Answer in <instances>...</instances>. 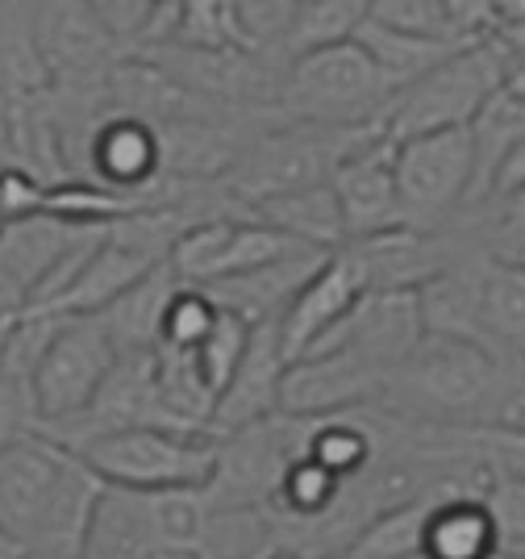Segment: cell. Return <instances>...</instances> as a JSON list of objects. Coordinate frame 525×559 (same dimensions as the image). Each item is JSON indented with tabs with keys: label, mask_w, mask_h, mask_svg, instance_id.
I'll return each mask as SVG.
<instances>
[{
	"label": "cell",
	"mask_w": 525,
	"mask_h": 559,
	"mask_svg": "<svg viewBox=\"0 0 525 559\" xmlns=\"http://www.w3.org/2000/svg\"><path fill=\"white\" fill-rule=\"evenodd\" d=\"M509 55L497 38H484L476 47H463L446 63L413 80L409 88L392 96L384 114V134L392 142L446 134V130H472L480 109L504 88L509 80Z\"/></svg>",
	"instance_id": "cell-5"
},
{
	"label": "cell",
	"mask_w": 525,
	"mask_h": 559,
	"mask_svg": "<svg viewBox=\"0 0 525 559\" xmlns=\"http://www.w3.org/2000/svg\"><path fill=\"white\" fill-rule=\"evenodd\" d=\"M421 322L426 334L458 338L484 347V318H480V255L455 259L438 280H430L421 293ZM488 350V347H484Z\"/></svg>",
	"instance_id": "cell-19"
},
{
	"label": "cell",
	"mask_w": 525,
	"mask_h": 559,
	"mask_svg": "<svg viewBox=\"0 0 525 559\" xmlns=\"http://www.w3.org/2000/svg\"><path fill=\"white\" fill-rule=\"evenodd\" d=\"M100 226H68L46 213L0 226V326H13L17 318H25L46 280Z\"/></svg>",
	"instance_id": "cell-10"
},
{
	"label": "cell",
	"mask_w": 525,
	"mask_h": 559,
	"mask_svg": "<svg viewBox=\"0 0 525 559\" xmlns=\"http://www.w3.org/2000/svg\"><path fill=\"white\" fill-rule=\"evenodd\" d=\"M217 309H222V305H217ZM251 330H254L251 322H242L238 313L222 309V313H217V326L208 330L205 343L192 350V355H196V368H201L205 384L213 389V396L226 393L229 376L238 372L242 355L251 347Z\"/></svg>",
	"instance_id": "cell-27"
},
{
	"label": "cell",
	"mask_w": 525,
	"mask_h": 559,
	"mask_svg": "<svg viewBox=\"0 0 525 559\" xmlns=\"http://www.w3.org/2000/svg\"><path fill=\"white\" fill-rule=\"evenodd\" d=\"M325 259H330L325 251L300 247V251H293L279 263H267V267H259L251 276L226 280V284H213V288H201V293H208L229 313H238L242 322L267 326V322H279L288 313V305L297 301L300 288L325 267Z\"/></svg>",
	"instance_id": "cell-17"
},
{
	"label": "cell",
	"mask_w": 525,
	"mask_h": 559,
	"mask_svg": "<svg viewBox=\"0 0 525 559\" xmlns=\"http://www.w3.org/2000/svg\"><path fill=\"white\" fill-rule=\"evenodd\" d=\"M25 559H84V556H55V551H29Z\"/></svg>",
	"instance_id": "cell-34"
},
{
	"label": "cell",
	"mask_w": 525,
	"mask_h": 559,
	"mask_svg": "<svg viewBox=\"0 0 525 559\" xmlns=\"http://www.w3.org/2000/svg\"><path fill=\"white\" fill-rule=\"evenodd\" d=\"M171 47L188 50H247L238 0H183V17ZM251 55V50H247Z\"/></svg>",
	"instance_id": "cell-26"
},
{
	"label": "cell",
	"mask_w": 525,
	"mask_h": 559,
	"mask_svg": "<svg viewBox=\"0 0 525 559\" xmlns=\"http://www.w3.org/2000/svg\"><path fill=\"white\" fill-rule=\"evenodd\" d=\"M484 506L497 522V535H501V547L509 551H525V480L517 476H497L488 480V492H484Z\"/></svg>",
	"instance_id": "cell-29"
},
{
	"label": "cell",
	"mask_w": 525,
	"mask_h": 559,
	"mask_svg": "<svg viewBox=\"0 0 525 559\" xmlns=\"http://www.w3.org/2000/svg\"><path fill=\"white\" fill-rule=\"evenodd\" d=\"M217 447L213 435H180L159 426L117 430L84 443L75 455L117 492H180L208 489L217 472Z\"/></svg>",
	"instance_id": "cell-6"
},
{
	"label": "cell",
	"mask_w": 525,
	"mask_h": 559,
	"mask_svg": "<svg viewBox=\"0 0 525 559\" xmlns=\"http://www.w3.org/2000/svg\"><path fill=\"white\" fill-rule=\"evenodd\" d=\"M263 559H305V556H293V551H279V547H275L272 556H263Z\"/></svg>",
	"instance_id": "cell-35"
},
{
	"label": "cell",
	"mask_w": 525,
	"mask_h": 559,
	"mask_svg": "<svg viewBox=\"0 0 525 559\" xmlns=\"http://www.w3.org/2000/svg\"><path fill=\"white\" fill-rule=\"evenodd\" d=\"M359 297H363V280L355 272V263L343 251L325 259V267L300 288L297 301L279 318V347H284L288 368L318 347L321 338L359 305Z\"/></svg>",
	"instance_id": "cell-15"
},
{
	"label": "cell",
	"mask_w": 525,
	"mask_h": 559,
	"mask_svg": "<svg viewBox=\"0 0 525 559\" xmlns=\"http://www.w3.org/2000/svg\"><path fill=\"white\" fill-rule=\"evenodd\" d=\"M288 359L279 347V322L251 330V347L242 355L238 372L229 376L226 393L217 396L213 409V435L229 439L238 430H251L259 421H272L279 414V393H284Z\"/></svg>",
	"instance_id": "cell-14"
},
{
	"label": "cell",
	"mask_w": 525,
	"mask_h": 559,
	"mask_svg": "<svg viewBox=\"0 0 525 559\" xmlns=\"http://www.w3.org/2000/svg\"><path fill=\"white\" fill-rule=\"evenodd\" d=\"M455 242L446 234H421L409 226L346 242L343 255L355 263L363 293H421L455 263Z\"/></svg>",
	"instance_id": "cell-12"
},
{
	"label": "cell",
	"mask_w": 525,
	"mask_h": 559,
	"mask_svg": "<svg viewBox=\"0 0 525 559\" xmlns=\"http://www.w3.org/2000/svg\"><path fill=\"white\" fill-rule=\"evenodd\" d=\"M375 139H384V126L334 130V126L279 121L267 134L247 142V151L238 155V164L229 167L222 185L242 210H259L275 197L330 185L334 171Z\"/></svg>",
	"instance_id": "cell-3"
},
{
	"label": "cell",
	"mask_w": 525,
	"mask_h": 559,
	"mask_svg": "<svg viewBox=\"0 0 525 559\" xmlns=\"http://www.w3.org/2000/svg\"><path fill=\"white\" fill-rule=\"evenodd\" d=\"M330 188H334L338 210H343L346 242L405 226L401 222V197H396V142L389 134L367 142L359 155H350L334 171Z\"/></svg>",
	"instance_id": "cell-13"
},
{
	"label": "cell",
	"mask_w": 525,
	"mask_h": 559,
	"mask_svg": "<svg viewBox=\"0 0 525 559\" xmlns=\"http://www.w3.org/2000/svg\"><path fill=\"white\" fill-rule=\"evenodd\" d=\"M522 142H525V100H517L509 88H501V93L480 109V117L472 121V151H476L472 210H480L484 201H488V188H492L497 167H501Z\"/></svg>",
	"instance_id": "cell-22"
},
{
	"label": "cell",
	"mask_w": 525,
	"mask_h": 559,
	"mask_svg": "<svg viewBox=\"0 0 525 559\" xmlns=\"http://www.w3.org/2000/svg\"><path fill=\"white\" fill-rule=\"evenodd\" d=\"M34 38L59 93H100L126 59L92 4H34Z\"/></svg>",
	"instance_id": "cell-9"
},
{
	"label": "cell",
	"mask_w": 525,
	"mask_h": 559,
	"mask_svg": "<svg viewBox=\"0 0 525 559\" xmlns=\"http://www.w3.org/2000/svg\"><path fill=\"white\" fill-rule=\"evenodd\" d=\"M392 96L396 84L371 63V55L359 43H343L288 63L275 109L284 121L359 130V126H384Z\"/></svg>",
	"instance_id": "cell-4"
},
{
	"label": "cell",
	"mask_w": 525,
	"mask_h": 559,
	"mask_svg": "<svg viewBox=\"0 0 525 559\" xmlns=\"http://www.w3.org/2000/svg\"><path fill=\"white\" fill-rule=\"evenodd\" d=\"M355 43H359V47L371 55V63H375V68L384 71L392 84H396V93H401V88H409L413 80H421L426 71H434L438 63H446L451 55L463 50V47H451V43L413 38V34H401V29L371 22V17L359 25ZM472 47H476V43H472Z\"/></svg>",
	"instance_id": "cell-23"
},
{
	"label": "cell",
	"mask_w": 525,
	"mask_h": 559,
	"mask_svg": "<svg viewBox=\"0 0 525 559\" xmlns=\"http://www.w3.org/2000/svg\"><path fill=\"white\" fill-rule=\"evenodd\" d=\"M25 556H29V547H25L13 531H4V526H0V559H25Z\"/></svg>",
	"instance_id": "cell-32"
},
{
	"label": "cell",
	"mask_w": 525,
	"mask_h": 559,
	"mask_svg": "<svg viewBox=\"0 0 525 559\" xmlns=\"http://www.w3.org/2000/svg\"><path fill=\"white\" fill-rule=\"evenodd\" d=\"M180 288H183V280L176 276V267H171V263H159L151 276L138 280L126 297H117L105 313H96V322L105 326L117 355H146V350H159L163 318H167V309H171Z\"/></svg>",
	"instance_id": "cell-18"
},
{
	"label": "cell",
	"mask_w": 525,
	"mask_h": 559,
	"mask_svg": "<svg viewBox=\"0 0 525 559\" xmlns=\"http://www.w3.org/2000/svg\"><path fill=\"white\" fill-rule=\"evenodd\" d=\"M472 443L484 455V464L497 476H517L525 480V430H501V426H476Z\"/></svg>",
	"instance_id": "cell-30"
},
{
	"label": "cell",
	"mask_w": 525,
	"mask_h": 559,
	"mask_svg": "<svg viewBox=\"0 0 525 559\" xmlns=\"http://www.w3.org/2000/svg\"><path fill=\"white\" fill-rule=\"evenodd\" d=\"M251 213L254 222H263V226L284 234V238H293L297 247H313V251H325V255H338L346 247L343 210H338V197H334L330 185L275 197V201H267V205H259Z\"/></svg>",
	"instance_id": "cell-20"
},
{
	"label": "cell",
	"mask_w": 525,
	"mask_h": 559,
	"mask_svg": "<svg viewBox=\"0 0 525 559\" xmlns=\"http://www.w3.org/2000/svg\"><path fill=\"white\" fill-rule=\"evenodd\" d=\"M389 384V372L375 368L359 350H330V355H309L288 368L284 393H279V414L288 418H330V414H350L380 405Z\"/></svg>",
	"instance_id": "cell-11"
},
{
	"label": "cell",
	"mask_w": 525,
	"mask_h": 559,
	"mask_svg": "<svg viewBox=\"0 0 525 559\" xmlns=\"http://www.w3.org/2000/svg\"><path fill=\"white\" fill-rule=\"evenodd\" d=\"M363 22L367 0H293V22H288L284 55H288V63H297L300 55L355 43Z\"/></svg>",
	"instance_id": "cell-24"
},
{
	"label": "cell",
	"mask_w": 525,
	"mask_h": 559,
	"mask_svg": "<svg viewBox=\"0 0 525 559\" xmlns=\"http://www.w3.org/2000/svg\"><path fill=\"white\" fill-rule=\"evenodd\" d=\"M525 192V142L497 167V176H492V188H488V201H504V197H517ZM484 201V205H488Z\"/></svg>",
	"instance_id": "cell-31"
},
{
	"label": "cell",
	"mask_w": 525,
	"mask_h": 559,
	"mask_svg": "<svg viewBox=\"0 0 525 559\" xmlns=\"http://www.w3.org/2000/svg\"><path fill=\"white\" fill-rule=\"evenodd\" d=\"M114 364L117 347L96 318H59L34 372V405H38L43 435L59 439L84 418L96 393L105 389Z\"/></svg>",
	"instance_id": "cell-7"
},
{
	"label": "cell",
	"mask_w": 525,
	"mask_h": 559,
	"mask_svg": "<svg viewBox=\"0 0 525 559\" xmlns=\"http://www.w3.org/2000/svg\"><path fill=\"white\" fill-rule=\"evenodd\" d=\"M167 259L151 255L146 247H138L121 234H105V242L92 251V259L80 267V276L68 284V293L59 301L34 313V318H96L105 313L117 297H126L138 280H146Z\"/></svg>",
	"instance_id": "cell-16"
},
{
	"label": "cell",
	"mask_w": 525,
	"mask_h": 559,
	"mask_svg": "<svg viewBox=\"0 0 525 559\" xmlns=\"http://www.w3.org/2000/svg\"><path fill=\"white\" fill-rule=\"evenodd\" d=\"M438 497H417L405 501L396 510L380 513L363 535L355 538V547L346 551L350 559H413L421 556V531H426V518Z\"/></svg>",
	"instance_id": "cell-25"
},
{
	"label": "cell",
	"mask_w": 525,
	"mask_h": 559,
	"mask_svg": "<svg viewBox=\"0 0 525 559\" xmlns=\"http://www.w3.org/2000/svg\"><path fill=\"white\" fill-rule=\"evenodd\" d=\"M105 492V480L50 435H29L0 455V526L29 551L84 556Z\"/></svg>",
	"instance_id": "cell-1"
},
{
	"label": "cell",
	"mask_w": 525,
	"mask_h": 559,
	"mask_svg": "<svg viewBox=\"0 0 525 559\" xmlns=\"http://www.w3.org/2000/svg\"><path fill=\"white\" fill-rule=\"evenodd\" d=\"M504 88L517 96V100H525V63H513V68H509V80H504Z\"/></svg>",
	"instance_id": "cell-33"
},
{
	"label": "cell",
	"mask_w": 525,
	"mask_h": 559,
	"mask_svg": "<svg viewBox=\"0 0 525 559\" xmlns=\"http://www.w3.org/2000/svg\"><path fill=\"white\" fill-rule=\"evenodd\" d=\"M484 347L501 364L525 368V272L480 255Z\"/></svg>",
	"instance_id": "cell-21"
},
{
	"label": "cell",
	"mask_w": 525,
	"mask_h": 559,
	"mask_svg": "<svg viewBox=\"0 0 525 559\" xmlns=\"http://www.w3.org/2000/svg\"><path fill=\"white\" fill-rule=\"evenodd\" d=\"M330 559H350V556H330Z\"/></svg>",
	"instance_id": "cell-36"
},
{
	"label": "cell",
	"mask_w": 525,
	"mask_h": 559,
	"mask_svg": "<svg viewBox=\"0 0 525 559\" xmlns=\"http://www.w3.org/2000/svg\"><path fill=\"white\" fill-rule=\"evenodd\" d=\"M217 301L201 293V288H188L183 284L180 293H176V301L167 309V318H163V338L159 347L163 350H196L201 343L208 338V330L217 326Z\"/></svg>",
	"instance_id": "cell-28"
},
{
	"label": "cell",
	"mask_w": 525,
	"mask_h": 559,
	"mask_svg": "<svg viewBox=\"0 0 525 559\" xmlns=\"http://www.w3.org/2000/svg\"><path fill=\"white\" fill-rule=\"evenodd\" d=\"M504 372L509 364H501L492 350L426 334L409 359L389 376L380 409L426 426L476 430L497 414Z\"/></svg>",
	"instance_id": "cell-2"
},
{
	"label": "cell",
	"mask_w": 525,
	"mask_h": 559,
	"mask_svg": "<svg viewBox=\"0 0 525 559\" xmlns=\"http://www.w3.org/2000/svg\"><path fill=\"white\" fill-rule=\"evenodd\" d=\"M476 151L472 130H446L396 142V197L409 230L442 234V222L472 210Z\"/></svg>",
	"instance_id": "cell-8"
}]
</instances>
